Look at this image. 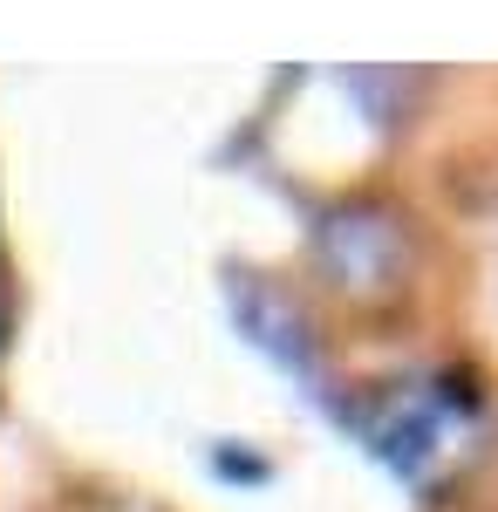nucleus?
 <instances>
[{"label":"nucleus","instance_id":"obj_1","mask_svg":"<svg viewBox=\"0 0 498 512\" xmlns=\"http://www.w3.org/2000/svg\"><path fill=\"white\" fill-rule=\"evenodd\" d=\"M321 260H328V274L342 280L348 294H383L410 267V239H403V226L389 212L355 205V212H335L321 226Z\"/></svg>","mask_w":498,"mask_h":512},{"label":"nucleus","instance_id":"obj_2","mask_svg":"<svg viewBox=\"0 0 498 512\" xmlns=\"http://www.w3.org/2000/svg\"><path fill=\"white\" fill-rule=\"evenodd\" d=\"M369 437H376V451L396 472H423L444 451V403L423 390H396V396H383V417H376Z\"/></svg>","mask_w":498,"mask_h":512}]
</instances>
